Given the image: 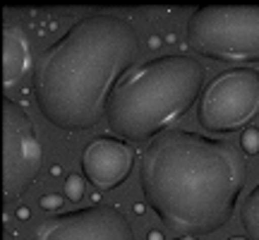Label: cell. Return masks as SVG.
<instances>
[{
  "mask_svg": "<svg viewBox=\"0 0 259 240\" xmlns=\"http://www.w3.org/2000/svg\"><path fill=\"white\" fill-rule=\"evenodd\" d=\"M245 154L226 139L168 130L142 154L139 185L168 231L202 238L223 228L245 187Z\"/></svg>",
  "mask_w": 259,
  "mask_h": 240,
  "instance_id": "cell-1",
  "label": "cell"
},
{
  "mask_svg": "<svg viewBox=\"0 0 259 240\" xmlns=\"http://www.w3.org/2000/svg\"><path fill=\"white\" fill-rule=\"evenodd\" d=\"M139 56L142 41L127 19L96 12L74 22L34 67L41 115L70 132L99 125L115 87L137 67Z\"/></svg>",
  "mask_w": 259,
  "mask_h": 240,
  "instance_id": "cell-2",
  "label": "cell"
},
{
  "mask_svg": "<svg viewBox=\"0 0 259 240\" xmlns=\"http://www.w3.org/2000/svg\"><path fill=\"white\" fill-rule=\"evenodd\" d=\"M206 70L197 58L158 56L130 70L115 87L106 120L125 142L156 139L199 101Z\"/></svg>",
  "mask_w": 259,
  "mask_h": 240,
  "instance_id": "cell-3",
  "label": "cell"
},
{
  "mask_svg": "<svg viewBox=\"0 0 259 240\" xmlns=\"http://www.w3.org/2000/svg\"><path fill=\"white\" fill-rule=\"evenodd\" d=\"M187 46L219 63L259 60V8H197L185 27Z\"/></svg>",
  "mask_w": 259,
  "mask_h": 240,
  "instance_id": "cell-4",
  "label": "cell"
},
{
  "mask_svg": "<svg viewBox=\"0 0 259 240\" xmlns=\"http://www.w3.org/2000/svg\"><path fill=\"white\" fill-rule=\"evenodd\" d=\"M259 115V70L231 67L216 74L199 96L197 120L206 132L228 135L247 130Z\"/></svg>",
  "mask_w": 259,
  "mask_h": 240,
  "instance_id": "cell-5",
  "label": "cell"
},
{
  "mask_svg": "<svg viewBox=\"0 0 259 240\" xmlns=\"http://www.w3.org/2000/svg\"><path fill=\"white\" fill-rule=\"evenodd\" d=\"M44 166V147L29 113L5 96L3 101V185L5 197H19Z\"/></svg>",
  "mask_w": 259,
  "mask_h": 240,
  "instance_id": "cell-6",
  "label": "cell"
},
{
  "mask_svg": "<svg viewBox=\"0 0 259 240\" xmlns=\"http://www.w3.org/2000/svg\"><path fill=\"white\" fill-rule=\"evenodd\" d=\"M31 240H135V231L120 209L92 204L44 219Z\"/></svg>",
  "mask_w": 259,
  "mask_h": 240,
  "instance_id": "cell-7",
  "label": "cell"
},
{
  "mask_svg": "<svg viewBox=\"0 0 259 240\" xmlns=\"http://www.w3.org/2000/svg\"><path fill=\"white\" fill-rule=\"evenodd\" d=\"M135 161L137 151L130 142L113 135H99L82 151V173L94 187L113 190L130 178Z\"/></svg>",
  "mask_w": 259,
  "mask_h": 240,
  "instance_id": "cell-8",
  "label": "cell"
},
{
  "mask_svg": "<svg viewBox=\"0 0 259 240\" xmlns=\"http://www.w3.org/2000/svg\"><path fill=\"white\" fill-rule=\"evenodd\" d=\"M3 84L5 92H12L31 72V44L17 24H5L3 29Z\"/></svg>",
  "mask_w": 259,
  "mask_h": 240,
  "instance_id": "cell-9",
  "label": "cell"
},
{
  "mask_svg": "<svg viewBox=\"0 0 259 240\" xmlns=\"http://www.w3.org/2000/svg\"><path fill=\"white\" fill-rule=\"evenodd\" d=\"M240 223L245 233L252 235L254 240H259V183L252 187V192L242 199L240 209Z\"/></svg>",
  "mask_w": 259,
  "mask_h": 240,
  "instance_id": "cell-10",
  "label": "cell"
},
{
  "mask_svg": "<svg viewBox=\"0 0 259 240\" xmlns=\"http://www.w3.org/2000/svg\"><path fill=\"white\" fill-rule=\"evenodd\" d=\"M84 190H87V178L77 176V173H70L67 180H65V197L77 202V199L84 197Z\"/></svg>",
  "mask_w": 259,
  "mask_h": 240,
  "instance_id": "cell-11",
  "label": "cell"
},
{
  "mask_svg": "<svg viewBox=\"0 0 259 240\" xmlns=\"http://www.w3.org/2000/svg\"><path fill=\"white\" fill-rule=\"evenodd\" d=\"M242 154L245 156H257L259 154V130L257 128L242 130Z\"/></svg>",
  "mask_w": 259,
  "mask_h": 240,
  "instance_id": "cell-12",
  "label": "cell"
},
{
  "mask_svg": "<svg viewBox=\"0 0 259 240\" xmlns=\"http://www.w3.org/2000/svg\"><path fill=\"white\" fill-rule=\"evenodd\" d=\"M60 204H63V197H58V194H46L44 199H41V207L44 209H60Z\"/></svg>",
  "mask_w": 259,
  "mask_h": 240,
  "instance_id": "cell-13",
  "label": "cell"
},
{
  "mask_svg": "<svg viewBox=\"0 0 259 240\" xmlns=\"http://www.w3.org/2000/svg\"><path fill=\"white\" fill-rule=\"evenodd\" d=\"M149 240H163V238H161V233L158 231H151L149 233Z\"/></svg>",
  "mask_w": 259,
  "mask_h": 240,
  "instance_id": "cell-14",
  "label": "cell"
},
{
  "mask_svg": "<svg viewBox=\"0 0 259 240\" xmlns=\"http://www.w3.org/2000/svg\"><path fill=\"white\" fill-rule=\"evenodd\" d=\"M176 240H202V238H194V235H183V238H176Z\"/></svg>",
  "mask_w": 259,
  "mask_h": 240,
  "instance_id": "cell-15",
  "label": "cell"
},
{
  "mask_svg": "<svg viewBox=\"0 0 259 240\" xmlns=\"http://www.w3.org/2000/svg\"><path fill=\"white\" fill-rule=\"evenodd\" d=\"M3 240H15V235H12V233H10V231H5V235H3Z\"/></svg>",
  "mask_w": 259,
  "mask_h": 240,
  "instance_id": "cell-16",
  "label": "cell"
},
{
  "mask_svg": "<svg viewBox=\"0 0 259 240\" xmlns=\"http://www.w3.org/2000/svg\"><path fill=\"white\" fill-rule=\"evenodd\" d=\"M228 240H250V238H245V235H233V238H228Z\"/></svg>",
  "mask_w": 259,
  "mask_h": 240,
  "instance_id": "cell-17",
  "label": "cell"
}]
</instances>
